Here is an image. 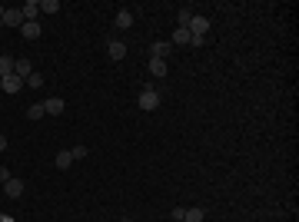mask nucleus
Instances as JSON below:
<instances>
[{
  "label": "nucleus",
  "instance_id": "obj_20",
  "mask_svg": "<svg viewBox=\"0 0 299 222\" xmlns=\"http://www.w3.org/2000/svg\"><path fill=\"white\" fill-rule=\"evenodd\" d=\"M27 87H33V89H40V87H44V77H40V73H37V70H33L30 77H27Z\"/></svg>",
  "mask_w": 299,
  "mask_h": 222
},
{
  "label": "nucleus",
  "instance_id": "obj_7",
  "mask_svg": "<svg viewBox=\"0 0 299 222\" xmlns=\"http://www.w3.org/2000/svg\"><path fill=\"white\" fill-rule=\"evenodd\" d=\"M33 73V63L30 60H13V77H20L23 83H27V77Z\"/></svg>",
  "mask_w": 299,
  "mask_h": 222
},
{
  "label": "nucleus",
  "instance_id": "obj_25",
  "mask_svg": "<svg viewBox=\"0 0 299 222\" xmlns=\"http://www.w3.org/2000/svg\"><path fill=\"white\" fill-rule=\"evenodd\" d=\"M0 222H17V219H13L10 212H0Z\"/></svg>",
  "mask_w": 299,
  "mask_h": 222
},
{
  "label": "nucleus",
  "instance_id": "obj_3",
  "mask_svg": "<svg viewBox=\"0 0 299 222\" xmlns=\"http://www.w3.org/2000/svg\"><path fill=\"white\" fill-rule=\"evenodd\" d=\"M107 56L120 63L123 56H126V44H123V40H107Z\"/></svg>",
  "mask_w": 299,
  "mask_h": 222
},
{
  "label": "nucleus",
  "instance_id": "obj_4",
  "mask_svg": "<svg viewBox=\"0 0 299 222\" xmlns=\"http://www.w3.org/2000/svg\"><path fill=\"white\" fill-rule=\"evenodd\" d=\"M3 196H7V199H20L23 196V179H7V182H3Z\"/></svg>",
  "mask_w": 299,
  "mask_h": 222
},
{
  "label": "nucleus",
  "instance_id": "obj_1",
  "mask_svg": "<svg viewBox=\"0 0 299 222\" xmlns=\"http://www.w3.org/2000/svg\"><path fill=\"white\" fill-rule=\"evenodd\" d=\"M156 106H160V89L143 87V93H140V110H156Z\"/></svg>",
  "mask_w": 299,
  "mask_h": 222
},
{
  "label": "nucleus",
  "instance_id": "obj_24",
  "mask_svg": "<svg viewBox=\"0 0 299 222\" xmlns=\"http://www.w3.org/2000/svg\"><path fill=\"white\" fill-rule=\"evenodd\" d=\"M7 179H13V176H10V169H3V166H0V182H7Z\"/></svg>",
  "mask_w": 299,
  "mask_h": 222
},
{
  "label": "nucleus",
  "instance_id": "obj_5",
  "mask_svg": "<svg viewBox=\"0 0 299 222\" xmlns=\"http://www.w3.org/2000/svg\"><path fill=\"white\" fill-rule=\"evenodd\" d=\"M23 87H27V83H23L20 77H13V73H10V77H3V80H0V89H3V93H20Z\"/></svg>",
  "mask_w": 299,
  "mask_h": 222
},
{
  "label": "nucleus",
  "instance_id": "obj_11",
  "mask_svg": "<svg viewBox=\"0 0 299 222\" xmlns=\"http://www.w3.org/2000/svg\"><path fill=\"white\" fill-rule=\"evenodd\" d=\"M23 37H27V40H37V37H40V23L37 20H23Z\"/></svg>",
  "mask_w": 299,
  "mask_h": 222
},
{
  "label": "nucleus",
  "instance_id": "obj_17",
  "mask_svg": "<svg viewBox=\"0 0 299 222\" xmlns=\"http://www.w3.org/2000/svg\"><path fill=\"white\" fill-rule=\"evenodd\" d=\"M183 222H206V212L193 206V209H186V212H183Z\"/></svg>",
  "mask_w": 299,
  "mask_h": 222
},
{
  "label": "nucleus",
  "instance_id": "obj_13",
  "mask_svg": "<svg viewBox=\"0 0 299 222\" xmlns=\"http://www.w3.org/2000/svg\"><path fill=\"white\" fill-rule=\"evenodd\" d=\"M166 70H170V67H166V60H156V56H150V73H153V77L163 80V77H166Z\"/></svg>",
  "mask_w": 299,
  "mask_h": 222
},
{
  "label": "nucleus",
  "instance_id": "obj_28",
  "mask_svg": "<svg viewBox=\"0 0 299 222\" xmlns=\"http://www.w3.org/2000/svg\"><path fill=\"white\" fill-rule=\"evenodd\" d=\"M120 222H133V219H120Z\"/></svg>",
  "mask_w": 299,
  "mask_h": 222
},
{
  "label": "nucleus",
  "instance_id": "obj_10",
  "mask_svg": "<svg viewBox=\"0 0 299 222\" xmlns=\"http://www.w3.org/2000/svg\"><path fill=\"white\" fill-rule=\"evenodd\" d=\"M20 13H23V20H37V13H40V0H27Z\"/></svg>",
  "mask_w": 299,
  "mask_h": 222
},
{
  "label": "nucleus",
  "instance_id": "obj_16",
  "mask_svg": "<svg viewBox=\"0 0 299 222\" xmlns=\"http://www.w3.org/2000/svg\"><path fill=\"white\" fill-rule=\"evenodd\" d=\"M10 73H13V56L0 53V80H3V77H10Z\"/></svg>",
  "mask_w": 299,
  "mask_h": 222
},
{
  "label": "nucleus",
  "instance_id": "obj_23",
  "mask_svg": "<svg viewBox=\"0 0 299 222\" xmlns=\"http://www.w3.org/2000/svg\"><path fill=\"white\" fill-rule=\"evenodd\" d=\"M183 212H186V209H183V206H177V209L170 212V216H173V222H183Z\"/></svg>",
  "mask_w": 299,
  "mask_h": 222
},
{
  "label": "nucleus",
  "instance_id": "obj_6",
  "mask_svg": "<svg viewBox=\"0 0 299 222\" xmlns=\"http://www.w3.org/2000/svg\"><path fill=\"white\" fill-rule=\"evenodd\" d=\"M63 110H66V103L60 100V96H50V100H44V113H47V116H60Z\"/></svg>",
  "mask_w": 299,
  "mask_h": 222
},
{
  "label": "nucleus",
  "instance_id": "obj_18",
  "mask_svg": "<svg viewBox=\"0 0 299 222\" xmlns=\"http://www.w3.org/2000/svg\"><path fill=\"white\" fill-rule=\"evenodd\" d=\"M47 113H44V103H33L30 110H27V120H44Z\"/></svg>",
  "mask_w": 299,
  "mask_h": 222
},
{
  "label": "nucleus",
  "instance_id": "obj_2",
  "mask_svg": "<svg viewBox=\"0 0 299 222\" xmlns=\"http://www.w3.org/2000/svg\"><path fill=\"white\" fill-rule=\"evenodd\" d=\"M189 34L193 37H199V40H206V34H210V20H206V17H196V13H193V20H189V27H186Z\"/></svg>",
  "mask_w": 299,
  "mask_h": 222
},
{
  "label": "nucleus",
  "instance_id": "obj_12",
  "mask_svg": "<svg viewBox=\"0 0 299 222\" xmlns=\"http://www.w3.org/2000/svg\"><path fill=\"white\" fill-rule=\"evenodd\" d=\"M54 166H57V169H70V166H73V156H70V149H63V153L54 156Z\"/></svg>",
  "mask_w": 299,
  "mask_h": 222
},
{
  "label": "nucleus",
  "instance_id": "obj_19",
  "mask_svg": "<svg viewBox=\"0 0 299 222\" xmlns=\"http://www.w3.org/2000/svg\"><path fill=\"white\" fill-rule=\"evenodd\" d=\"M57 10H60L57 0H40V13H57Z\"/></svg>",
  "mask_w": 299,
  "mask_h": 222
},
{
  "label": "nucleus",
  "instance_id": "obj_21",
  "mask_svg": "<svg viewBox=\"0 0 299 222\" xmlns=\"http://www.w3.org/2000/svg\"><path fill=\"white\" fill-rule=\"evenodd\" d=\"M70 156H73V163H77V159H87L90 149H87V146H73V149H70Z\"/></svg>",
  "mask_w": 299,
  "mask_h": 222
},
{
  "label": "nucleus",
  "instance_id": "obj_9",
  "mask_svg": "<svg viewBox=\"0 0 299 222\" xmlns=\"http://www.w3.org/2000/svg\"><path fill=\"white\" fill-rule=\"evenodd\" d=\"M3 27H23V13L20 10H3Z\"/></svg>",
  "mask_w": 299,
  "mask_h": 222
},
{
  "label": "nucleus",
  "instance_id": "obj_15",
  "mask_svg": "<svg viewBox=\"0 0 299 222\" xmlns=\"http://www.w3.org/2000/svg\"><path fill=\"white\" fill-rule=\"evenodd\" d=\"M113 23H117V30H126V27H133V13L130 10H120Z\"/></svg>",
  "mask_w": 299,
  "mask_h": 222
},
{
  "label": "nucleus",
  "instance_id": "obj_27",
  "mask_svg": "<svg viewBox=\"0 0 299 222\" xmlns=\"http://www.w3.org/2000/svg\"><path fill=\"white\" fill-rule=\"evenodd\" d=\"M0 30H3V17H0Z\"/></svg>",
  "mask_w": 299,
  "mask_h": 222
},
{
  "label": "nucleus",
  "instance_id": "obj_26",
  "mask_svg": "<svg viewBox=\"0 0 299 222\" xmlns=\"http://www.w3.org/2000/svg\"><path fill=\"white\" fill-rule=\"evenodd\" d=\"M3 149H7V136L0 133V153H3Z\"/></svg>",
  "mask_w": 299,
  "mask_h": 222
},
{
  "label": "nucleus",
  "instance_id": "obj_22",
  "mask_svg": "<svg viewBox=\"0 0 299 222\" xmlns=\"http://www.w3.org/2000/svg\"><path fill=\"white\" fill-rule=\"evenodd\" d=\"M189 20H193V13H189V10H179V13H177V23L183 27V30L189 27Z\"/></svg>",
  "mask_w": 299,
  "mask_h": 222
},
{
  "label": "nucleus",
  "instance_id": "obj_14",
  "mask_svg": "<svg viewBox=\"0 0 299 222\" xmlns=\"http://www.w3.org/2000/svg\"><path fill=\"white\" fill-rule=\"evenodd\" d=\"M189 40H193V34H189V30H183V27H177V34H173V40H170V44H173V46H186Z\"/></svg>",
  "mask_w": 299,
  "mask_h": 222
},
{
  "label": "nucleus",
  "instance_id": "obj_8",
  "mask_svg": "<svg viewBox=\"0 0 299 222\" xmlns=\"http://www.w3.org/2000/svg\"><path fill=\"white\" fill-rule=\"evenodd\" d=\"M170 50H173V44H170V40H156V44L150 46V53H153L156 60H163V56L170 53Z\"/></svg>",
  "mask_w": 299,
  "mask_h": 222
}]
</instances>
